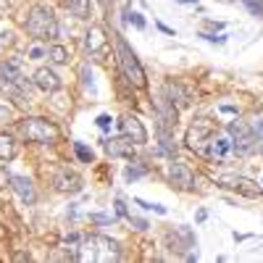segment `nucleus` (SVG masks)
<instances>
[{
    "label": "nucleus",
    "instance_id": "f257e3e1",
    "mask_svg": "<svg viewBox=\"0 0 263 263\" xmlns=\"http://www.w3.org/2000/svg\"><path fill=\"white\" fill-rule=\"evenodd\" d=\"M121 258V250H119V242L108 237H87L82 239V245L77 248V260H95V263H111V260H119Z\"/></svg>",
    "mask_w": 263,
    "mask_h": 263
},
{
    "label": "nucleus",
    "instance_id": "f03ea898",
    "mask_svg": "<svg viewBox=\"0 0 263 263\" xmlns=\"http://www.w3.org/2000/svg\"><path fill=\"white\" fill-rule=\"evenodd\" d=\"M27 32L34 40H55L58 37V21H55L53 11L45 6L32 8V13L27 18Z\"/></svg>",
    "mask_w": 263,
    "mask_h": 263
},
{
    "label": "nucleus",
    "instance_id": "7ed1b4c3",
    "mask_svg": "<svg viewBox=\"0 0 263 263\" xmlns=\"http://www.w3.org/2000/svg\"><path fill=\"white\" fill-rule=\"evenodd\" d=\"M116 50H119V66H121L124 79L129 84H135V87H145V71H142V66H140L137 55L132 53V48L126 45L121 37L116 40Z\"/></svg>",
    "mask_w": 263,
    "mask_h": 263
},
{
    "label": "nucleus",
    "instance_id": "20e7f679",
    "mask_svg": "<svg viewBox=\"0 0 263 263\" xmlns=\"http://www.w3.org/2000/svg\"><path fill=\"white\" fill-rule=\"evenodd\" d=\"M21 135H24L29 142H55L58 140V126L48 119H27L24 124H21Z\"/></svg>",
    "mask_w": 263,
    "mask_h": 263
},
{
    "label": "nucleus",
    "instance_id": "39448f33",
    "mask_svg": "<svg viewBox=\"0 0 263 263\" xmlns=\"http://www.w3.org/2000/svg\"><path fill=\"white\" fill-rule=\"evenodd\" d=\"M229 135H232V147L239 153V156H248L255 147V135L250 132V126L245 121H232L229 124Z\"/></svg>",
    "mask_w": 263,
    "mask_h": 263
},
{
    "label": "nucleus",
    "instance_id": "423d86ee",
    "mask_svg": "<svg viewBox=\"0 0 263 263\" xmlns=\"http://www.w3.org/2000/svg\"><path fill=\"white\" fill-rule=\"evenodd\" d=\"M211 137H213V126L197 121V124H192L190 132H187V145H190L192 150H203L205 142H211Z\"/></svg>",
    "mask_w": 263,
    "mask_h": 263
},
{
    "label": "nucleus",
    "instance_id": "0eeeda50",
    "mask_svg": "<svg viewBox=\"0 0 263 263\" xmlns=\"http://www.w3.org/2000/svg\"><path fill=\"white\" fill-rule=\"evenodd\" d=\"M121 132H124V135L135 142V145L147 142V132H145V126H142V121H140L137 116H124V119H121Z\"/></svg>",
    "mask_w": 263,
    "mask_h": 263
},
{
    "label": "nucleus",
    "instance_id": "6e6552de",
    "mask_svg": "<svg viewBox=\"0 0 263 263\" xmlns=\"http://www.w3.org/2000/svg\"><path fill=\"white\" fill-rule=\"evenodd\" d=\"M105 150H108V156H114V158H135V142H132L126 135L108 140Z\"/></svg>",
    "mask_w": 263,
    "mask_h": 263
},
{
    "label": "nucleus",
    "instance_id": "1a4fd4ad",
    "mask_svg": "<svg viewBox=\"0 0 263 263\" xmlns=\"http://www.w3.org/2000/svg\"><path fill=\"white\" fill-rule=\"evenodd\" d=\"M221 184L229 187V190H237L239 195H248V197H258L260 195V187L245 177H221Z\"/></svg>",
    "mask_w": 263,
    "mask_h": 263
},
{
    "label": "nucleus",
    "instance_id": "9d476101",
    "mask_svg": "<svg viewBox=\"0 0 263 263\" xmlns=\"http://www.w3.org/2000/svg\"><path fill=\"white\" fill-rule=\"evenodd\" d=\"M168 179H171V184H177V187H182V190H190L192 187V171L184 166V163H171V168H168Z\"/></svg>",
    "mask_w": 263,
    "mask_h": 263
},
{
    "label": "nucleus",
    "instance_id": "9b49d317",
    "mask_svg": "<svg viewBox=\"0 0 263 263\" xmlns=\"http://www.w3.org/2000/svg\"><path fill=\"white\" fill-rule=\"evenodd\" d=\"M32 82H34V87H40L42 92H55L58 87H61V79H58L50 69H37Z\"/></svg>",
    "mask_w": 263,
    "mask_h": 263
},
{
    "label": "nucleus",
    "instance_id": "f8f14e48",
    "mask_svg": "<svg viewBox=\"0 0 263 263\" xmlns=\"http://www.w3.org/2000/svg\"><path fill=\"white\" fill-rule=\"evenodd\" d=\"M11 187L16 190V195H18L27 205H32V203L37 200V192H34V187H32V182H29L27 177H13V179H11Z\"/></svg>",
    "mask_w": 263,
    "mask_h": 263
},
{
    "label": "nucleus",
    "instance_id": "ddd939ff",
    "mask_svg": "<svg viewBox=\"0 0 263 263\" xmlns=\"http://www.w3.org/2000/svg\"><path fill=\"white\" fill-rule=\"evenodd\" d=\"M108 45V37L103 32V27H92L90 32H87V50H90L92 55H100Z\"/></svg>",
    "mask_w": 263,
    "mask_h": 263
},
{
    "label": "nucleus",
    "instance_id": "4468645a",
    "mask_svg": "<svg viewBox=\"0 0 263 263\" xmlns=\"http://www.w3.org/2000/svg\"><path fill=\"white\" fill-rule=\"evenodd\" d=\"M55 190H61V192H79L82 190V179L77 177L74 171H61L55 177Z\"/></svg>",
    "mask_w": 263,
    "mask_h": 263
},
{
    "label": "nucleus",
    "instance_id": "2eb2a0df",
    "mask_svg": "<svg viewBox=\"0 0 263 263\" xmlns=\"http://www.w3.org/2000/svg\"><path fill=\"white\" fill-rule=\"evenodd\" d=\"M232 153V142L229 140H224V137H211V142H208V156L211 158H216V161H224L227 156Z\"/></svg>",
    "mask_w": 263,
    "mask_h": 263
},
{
    "label": "nucleus",
    "instance_id": "dca6fc26",
    "mask_svg": "<svg viewBox=\"0 0 263 263\" xmlns=\"http://www.w3.org/2000/svg\"><path fill=\"white\" fill-rule=\"evenodd\" d=\"M61 6H63L66 11L77 13L79 18H87V16H90V3H87V0H61Z\"/></svg>",
    "mask_w": 263,
    "mask_h": 263
},
{
    "label": "nucleus",
    "instance_id": "f3484780",
    "mask_svg": "<svg viewBox=\"0 0 263 263\" xmlns=\"http://www.w3.org/2000/svg\"><path fill=\"white\" fill-rule=\"evenodd\" d=\"M16 156V142L11 135H0V161H11Z\"/></svg>",
    "mask_w": 263,
    "mask_h": 263
},
{
    "label": "nucleus",
    "instance_id": "a211bd4d",
    "mask_svg": "<svg viewBox=\"0 0 263 263\" xmlns=\"http://www.w3.org/2000/svg\"><path fill=\"white\" fill-rule=\"evenodd\" d=\"M48 55H50L53 63H66V61H69V53H66V48H61V45H53L48 50Z\"/></svg>",
    "mask_w": 263,
    "mask_h": 263
},
{
    "label": "nucleus",
    "instance_id": "6ab92c4d",
    "mask_svg": "<svg viewBox=\"0 0 263 263\" xmlns=\"http://www.w3.org/2000/svg\"><path fill=\"white\" fill-rule=\"evenodd\" d=\"M74 150H77V156H79L84 163H90V161H92V150H87L82 142H77V145H74Z\"/></svg>",
    "mask_w": 263,
    "mask_h": 263
},
{
    "label": "nucleus",
    "instance_id": "aec40b11",
    "mask_svg": "<svg viewBox=\"0 0 263 263\" xmlns=\"http://www.w3.org/2000/svg\"><path fill=\"white\" fill-rule=\"evenodd\" d=\"M98 126H100V129H108V126H111V116H105V114L98 116Z\"/></svg>",
    "mask_w": 263,
    "mask_h": 263
},
{
    "label": "nucleus",
    "instance_id": "412c9836",
    "mask_svg": "<svg viewBox=\"0 0 263 263\" xmlns=\"http://www.w3.org/2000/svg\"><path fill=\"white\" fill-rule=\"evenodd\" d=\"M129 21H135V27H140V29L145 27V18H142L140 13H132V16H129Z\"/></svg>",
    "mask_w": 263,
    "mask_h": 263
},
{
    "label": "nucleus",
    "instance_id": "4be33fe9",
    "mask_svg": "<svg viewBox=\"0 0 263 263\" xmlns=\"http://www.w3.org/2000/svg\"><path fill=\"white\" fill-rule=\"evenodd\" d=\"M245 3H248L253 11H260V13H263V0H245Z\"/></svg>",
    "mask_w": 263,
    "mask_h": 263
},
{
    "label": "nucleus",
    "instance_id": "5701e85b",
    "mask_svg": "<svg viewBox=\"0 0 263 263\" xmlns=\"http://www.w3.org/2000/svg\"><path fill=\"white\" fill-rule=\"evenodd\" d=\"M8 182H11V177L6 174V168H0V187H6Z\"/></svg>",
    "mask_w": 263,
    "mask_h": 263
},
{
    "label": "nucleus",
    "instance_id": "b1692460",
    "mask_svg": "<svg viewBox=\"0 0 263 263\" xmlns=\"http://www.w3.org/2000/svg\"><path fill=\"white\" fill-rule=\"evenodd\" d=\"M116 211H119V216H126V205L121 200H116Z\"/></svg>",
    "mask_w": 263,
    "mask_h": 263
},
{
    "label": "nucleus",
    "instance_id": "393cba45",
    "mask_svg": "<svg viewBox=\"0 0 263 263\" xmlns=\"http://www.w3.org/2000/svg\"><path fill=\"white\" fill-rule=\"evenodd\" d=\"M255 135H258V137H263V121H258V124H255Z\"/></svg>",
    "mask_w": 263,
    "mask_h": 263
},
{
    "label": "nucleus",
    "instance_id": "a878e982",
    "mask_svg": "<svg viewBox=\"0 0 263 263\" xmlns=\"http://www.w3.org/2000/svg\"><path fill=\"white\" fill-rule=\"evenodd\" d=\"M0 84H3V66H0Z\"/></svg>",
    "mask_w": 263,
    "mask_h": 263
},
{
    "label": "nucleus",
    "instance_id": "bb28decb",
    "mask_svg": "<svg viewBox=\"0 0 263 263\" xmlns=\"http://www.w3.org/2000/svg\"><path fill=\"white\" fill-rule=\"evenodd\" d=\"M98 3H103V6H108V3H111V0H98Z\"/></svg>",
    "mask_w": 263,
    "mask_h": 263
},
{
    "label": "nucleus",
    "instance_id": "cd10ccee",
    "mask_svg": "<svg viewBox=\"0 0 263 263\" xmlns=\"http://www.w3.org/2000/svg\"><path fill=\"white\" fill-rule=\"evenodd\" d=\"M179 3H195V0H179Z\"/></svg>",
    "mask_w": 263,
    "mask_h": 263
}]
</instances>
